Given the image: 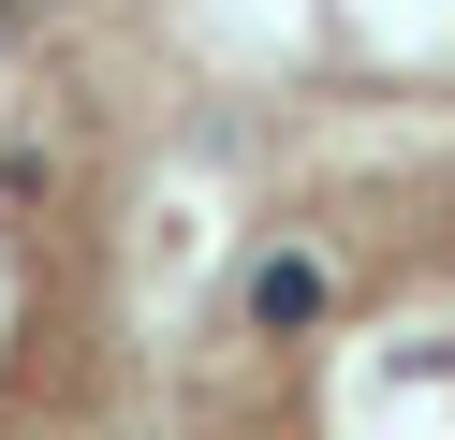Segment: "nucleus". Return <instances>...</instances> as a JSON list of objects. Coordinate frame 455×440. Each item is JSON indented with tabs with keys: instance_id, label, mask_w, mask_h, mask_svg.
I'll use <instances>...</instances> for the list:
<instances>
[{
	"instance_id": "1",
	"label": "nucleus",
	"mask_w": 455,
	"mask_h": 440,
	"mask_svg": "<svg viewBox=\"0 0 455 440\" xmlns=\"http://www.w3.org/2000/svg\"><path fill=\"white\" fill-rule=\"evenodd\" d=\"M162 440H455V132L265 176L162 338Z\"/></svg>"
},
{
	"instance_id": "2",
	"label": "nucleus",
	"mask_w": 455,
	"mask_h": 440,
	"mask_svg": "<svg viewBox=\"0 0 455 440\" xmlns=\"http://www.w3.org/2000/svg\"><path fill=\"white\" fill-rule=\"evenodd\" d=\"M132 132L44 0H0V440H148Z\"/></svg>"
}]
</instances>
